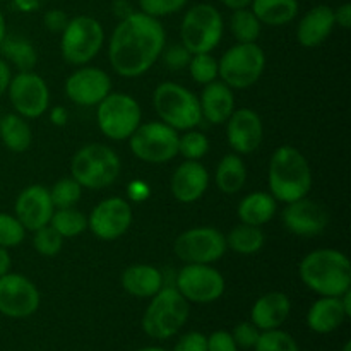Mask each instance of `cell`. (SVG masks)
<instances>
[{
  "label": "cell",
  "mask_w": 351,
  "mask_h": 351,
  "mask_svg": "<svg viewBox=\"0 0 351 351\" xmlns=\"http://www.w3.org/2000/svg\"><path fill=\"white\" fill-rule=\"evenodd\" d=\"M165 45L167 33L156 17L130 12L117 24L110 38V64L122 77H139L156 64Z\"/></svg>",
  "instance_id": "1"
},
{
  "label": "cell",
  "mask_w": 351,
  "mask_h": 351,
  "mask_svg": "<svg viewBox=\"0 0 351 351\" xmlns=\"http://www.w3.org/2000/svg\"><path fill=\"white\" fill-rule=\"evenodd\" d=\"M300 280L321 297H341L351 290V264L336 249H317L302 259Z\"/></svg>",
  "instance_id": "2"
},
{
  "label": "cell",
  "mask_w": 351,
  "mask_h": 351,
  "mask_svg": "<svg viewBox=\"0 0 351 351\" xmlns=\"http://www.w3.org/2000/svg\"><path fill=\"white\" fill-rule=\"evenodd\" d=\"M271 195L278 202H293L307 197L312 189V170L307 158L293 146H281L269 161Z\"/></svg>",
  "instance_id": "3"
},
{
  "label": "cell",
  "mask_w": 351,
  "mask_h": 351,
  "mask_svg": "<svg viewBox=\"0 0 351 351\" xmlns=\"http://www.w3.org/2000/svg\"><path fill=\"white\" fill-rule=\"evenodd\" d=\"M191 307L175 287H163L143 315V329L149 338L168 339L177 335L187 322Z\"/></svg>",
  "instance_id": "4"
},
{
  "label": "cell",
  "mask_w": 351,
  "mask_h": 351,
  "mask_svg": "<svg viewBox=\"0 0 351 351\" xmlns=\"http://www.w3.org/2000/svg\"><path fill=\"white\" fill-rule=\"evenodd\" d=\"M120 158L105 144H88L74 154L71 163L72 178L81 187L101 191L110 187L120 175Z\"/></svg>",
  "instance_id": "5"
},
{
  "label": "cell",
  "mask_w": 351,
  "mask_h": 351,
  "mask_svg": "<svg viewBox=\"0 0 351 351\" xmlns=\"http://www.w3.org/2000/svg\"><path fill=\"white\" fill-rule=\"evenodd\" d=\"M153 106L163 123L175 130H191L201 123L199 98L177 82H161L153 95Z\"/></svg>",
  "instance_id": "6"
},
{
  "label": "cell",
  "mask_w": 351,
  "mask_h": 351,
  "mask_svg": "<svg viewBox=\"0 0 351 351\" xmlns=\"http://www.w3.org/2000/svg\"><path fill=\"white\" fill-rule=\"evenodd\" d=\"M225 31L223 17L211 3H197L184 16L180 26L182 45L195 53H211L219 45Z\"/></svg>",
  "instance_id": "7"
},
{
  "label": "cell",
  "mask_w": 351,
  "mask_h": 351,
  "mask_svg": "<svg viewBox=\"0 0 351 351\" xmlns=\"http://www.w3.org/2000/svg\"><path fill=\"white\" fill-rule=\"evenodd\" d=\"M266 69V53L257 43H239L218 62V75L228 88L247 89L256 84Z\"/></svg>",
  "instance_id": "8"
},
{
  "label": "cell",
  "mask_w": 351,
  "mask_h": 351,
  "mask_svg": "<svg viewBox=\"0 0 351 351\" xmlns=\"http://www.w3.org/2000/svg\"><path fill=\"white\" fill-rule=\"evenodd\" d=\"M105 31L99 21L89 16H77L62 31L60 51L71 65H86L101 51Z\"/></svg>",
  "instance_id": "9"
},
{
  "label": "cell",
  "mask_w": 351,
  "mask_h": 351,
  "mask_svg": "<svg viewBox=\"0 0 351 351\" xmlns=\"http://www.w3.org/2000/svg\"><path fill=\"white\" fill-rule=\"evenodd\" d=\"M96 106L99 130L112 141L129 139L143 120L141 105L125 93H110Z\"/></svg>",
  "instance_id": "10"
},
{
  "label": "cell",
  "mask_w": 351,
  "mask_h": 351,
  "mask_svg": "<svg viewBox=\"0 0 351 351\" xmlns=\"http://www.w3.org/2000/svg\"><path fill=\"white\" fill-rule=\"evenodd\" d=\"M129 146L141 161L163 165L178 154V134L163 122L141 123L129 137Z\"/></svg>",
  "instance_id": "11"
},
{
  "label": "cell",
  "mask_w": 351,
  "mask_h": 351,
  "mask_svg": "<svg viewBox=\"0 0 351 351\" xmlns=\"http://www.w3.org/2000/svg\"><path fill=\"white\" fill-rule=\"evenodd\" d=\"M226 249L225 235L213 226L187 230L173 243L175 256L185 264H213L225 256Z\"/></svg>",
  "instance_id": "12"
},
{
  "label": "cell",
  "mask_w": 351,
  "mask_h": 351,
  "mask_svg": "<svg viewBox=\"0 0 351 351\" xmlns=\"http://www.w3.org/2000/svg\"><path fill=\"white\" fill-rule=\"evenodd\" d=\"M175 288L189 304H213L225 293V278L211 264H185L178 271Z\"/></svg>",
  "instance_id": "13"
},
{
  "label": "cell",
  "mask_w": 351,
  "mask_h": 351,
  "mask_svg": "<svg viewBox=\"0 0 351 351\" xmlns=\"http://www.w3.org/2000/svg\"><path fill=\"white\" fill-rule=\"evenodd\" d=\"M10 105L17 115L24 119H38L47 113L50 106V89L41 75L26 71L10 77L9 88Z\"/></svg>",
  "instance_id": "14"
},
{
  "label": "cell",
  "mask_w": 351,
  "mask_h": 351,
  "mask_svg": "<svg viewBox=\"0 0 351 351\" xmlns=\"http://www.w3.org/2000/svg\"><path fill=\"white\" fill-rule=\"evenodd\" d=\"M40 291L31 280L17 273L0 276V314L10 319H26L40 308Z\"/></svg>",
  "instance_id": "15"
},
{
  "label": "cell",
  "mask_w": 351,
  "mask_h": 351,
  "mask_svg": "<svg viewBox=\"0 0 351 351\" xmlns=\"http://www.w3.org/2000/svg\"><path fill=\"white\" fill-rule=\"evenodd\" d=\"M132 225V206L122 197L103 199L88 216V228L99 240L120 239Z\"/></svg>",
  "instance_id": "16"
},
{
  "label": "cell",
  "mask_w": 351,
  "mask_h": 351,
  "mask_svg": "<svg viewBox=\"0 0 351 351\" xmlns=\"http://www.w3.org/2000/svg\"><path fill=\"white\" fill-rule=\"evenodd\" d=\"M112 93V79L103 69L79 67L65 81V95L79 106H96Z\"/></svg>",
  "instance_id": "17"
},
{
  "label": "cell",
  "mask_w": 351,
  "mask_h": 351,
  "mask_svg": "<svg viewBox=\"0 0 351 351\" xmlns=\"http://www.w3.org/2000/svg\"><path fill=\"white\" fill-rule=\"evenodd\" d=\"M263 136V120L254 110H233L230 119L226 120V139L237 154H250L259 149Z\"/></svg>",
  "instance_id": "18"
},
{
  "label": "cell",
  "mask_w": 351,
  "mask_h": 351,
  "mask_svg": "<svg viewBox=\"0 0 351 351\" xmlns=\"http://www.w3.org/2000/svg\"><path fill=\"white\" fill-rule=\"evenodd\" d=\"M53 211L55 208L50 197V191L38 184L24 189L17 195L16 204H14V213H16L14 216L19 219L24 230H29V232L50 225Z\"/></svg>",
  "instance_id": "19"
},
{
  "label": "cell",
  "mask_w": 351,
  "mask_h": 351,
  "mask_svg": "<svg viewBox=\"0 0 351 351\" xmlns=\"http://www.w3.org/2000/svg\"><path fill=\"white\" fill-rule=\"evenodd\" d=\"M283 225L293 235L315 237L326 230L329 215L319 202L302 197L298 201L288 202L283 209Z\"/></svg>",
  "instance_id": "20"
},
{
  "label": "cell",
  "mask_w": 351,
  "mask_h": 351,
  "mask_svg": "<svg viewBox=\"0 0 351 351\" xmlns=\"http://www.w3.org/2000/svg\"><path fill=\"white\" fill-rule=\"evenodd\" d=\"M171 194L178 202L192 204L206 194L209 187V173L201 161L185 160L171 175Z\"/></svg>",
  "instance_id": "21"
},
{
  "label": "cell",
  "mask_w": 351,
  "mask_h": 351,
  "mask_svg": "<svg viewBox=\"0 0 351 351\" xmlns=\"http://www.w3.org/2000/svg\"><path fill=\"white\" fill-rule=\"evenodd\" d=\"M335 9L317 5L308 10L297 27V40L302 47L314 48L324 43L335 29Z\"/></svg>",
  "instance_id": "22"
},
{
  "label": "cell",
  "mask_w": 351,
  "mask_h": 351,
  "mask_svg": "<svg viewBox=\"0 0 351 351\" xmlns=\"http://www.w3.org/2000/svg\"><path fill=\"white\" fill-rule=\"evenodd\" d=\"M291 311V302L281 291H271L263 295L259 300L254 304L250 312V322L256 326L259 331H271V329H280L283 322L287 321Z\"/></svg>",
  "instance_id": "23"
},
{
  "label": "cell",
  "mask_w": 351,
  "mask_h": 351,
  "mask_svg": "<svg viewBox=\"0 0 351 351\" xmlns=\"http://www.w3.org/2000/svg\"><path fill=\"white\" fill-rule=\"evenodd\" d=\"M199 103H201L202 119L215 125L226 123L235 110V96H233L232 88H228L223 81H213L206 84Z\"/></svg>",
  "instance_id": "24"
},
{
  "label": "cell",
  "mask_w": 351,
  "mask_h": 351,
  "mask_svg": "<svg viewBox=\"0 0 351 351\" xmlns=\"http://www.w3.org/2000/svg\"><path fill=\"white\" fill-rule=\"evenodd\" d=\"M122 287L136 298H151L165 287L163 273L149 264L129 266L122 274Z\"/></svg>",
  "instance_id": "25"
},
{
  "label": "cell",
  "mask_w": 351,
  "mask_h": 351,
  "mask_svg": "<svg viewBox=\"0 0 351 351\" xmlns=\"http://www.w3.org/2000/svg\"><path fill=\"white\" fill-rule=\"evenodd\" d=\"M339 297H321L307 312V326L317 335H329L346 321Z\"/></svg>",
  "instance_id": "26"
},
{
  "label": "cell",
  "mask_w": 351,
  "mask_h": 351,
  "mask_svg": "<svg viewBox=\"0 0 351 351\" xmlns=\"http://www.w3.org/2000/svg\"><path fill=\"white\" fill-rule=\"evenodd\" d=\"M278 211V201L269 192H252L240 201L237 215L245 225L263 226L274 218Z\"/></svg>",
  "instance_id": "27"
},
{
  "label": "cell",
  "mask_w": 351,
  "mask_h": 351,
  "mask_svg": "<svg viewBox=\"0 0 351 351\" xmlns=\"http://www.w3.org/2000/svg\"><path fill=\"white\" fill-rule=\"evenodd\" d=\"M0 141L12 153H24L33 143L29 123L17 113H7L0 117Z\"/></svg>",
  "instance_id": "28"
},
{
  "label": "cell",
  "mask_w": 351,
  "mask_h": 351,
  "mask_svg": "<svg viewBox=\"0 0 351 351\" xmlns=\"http://www.w3.org/2000/svg\"><path fill=\"white\" fill-rule=\"evenodd\" d=\"M250 5L261 24L274 27L291 23L298 14L297 0H252Z\"/></svg>",
  "instance_id": "29"
},
{
  "label": "cell",
  "mask_w": 351,
  "mask_h": 351,
  "mask_svg": "<svg viewBox=\"0 0 351 351\" xmlns=\"http://www.w3.org/2000/svg\"><path fill=\"white\" fill-rule=\"evenodd\" d=\"M216 185L223 194H237L243 189L247 182L245 163L239 154H225L218 163L215 175Z\"/></svg>",
  "instance_id": "30"
},
{
  "label": "cell",
  "mask_w": 351,
  "mask_h": 351,
  "mask_svg": "<svg viewBox=\"0 0 351 351\" xmlns=\"http://www.w3.org/2000/svg\"><path fill=\"white\" fill-rule=\"evenodd\" d=\"M226 239V247L233 252L242 254V256H250V254L259 252L266 243V235L261 230V226L252 225H237L235 228L230 230Z\"/></svg>",
  "instance_id": "31"
},
{
  "label": "cell",
  "mask_w": 351,
  "mask_h": 351,
  "mask_svg": "<svg viewBox=\"0 0 351 351\" xmlns=\"http://www.w3.org/2000/svg\"><path fill=\"white\" fill-rule=\"evenodd\" d=\"M0 51L21 72L31 71L38 62V55L34 47L29 41L23 40V38L5 36L2 43H0Z\"/></svg>",
  "instance_id": "32"
},
{
  "label": "cell",
  "mask_w": 351,
  "mask_h": 351,
  "mask_svg": "<svg viewBox=\"0 0 351 351\" xmlns=\"http://www.w3.org/2000/svg\"><path fill=\"white\" fill-rule=\"evenodd\" d=\"M50 225L60 233L64 239H74L88 230V216L75 208H64L53 211Z\"/></svg>",
  "instance_id": "33"
},
{
  "label": "cell",
  "mask_w": 351,
  "mask_h": 351,
  "mask_svg": "<svg viewBox=\"0 0 351 351\" xmlns=\"http://www.w3.org/2000/svg\"><path fill=\"white\" fill-rule=\"evenodd\" d=\"M261 26L263 24L247 7L233 10L232 17H230V29L239 43H256L261 34Z\"/></svg>",
  "instance_id": "34"
},
{
  "label": "cell",
  "mask_w": 351,
  "mask_h": 351,
  "mask_svg": "<svg viewBox=\"0 0 351 351\" xmlns=\"http://www.w3.org/2000/svg\"><path fill=\"white\" fill-rule=\"evenodd\" d=\"M209 139L199 130H185L184 136H178V154L185 160L199 161L208 154Z\"/></svg>",
  "instance_id": "35"
},
{
  "label": "cell",
  "mask_w": 351,
  "mask_h": 351,
  "mask_svg": "<svg viewBox=\"0 0 351 351\" xmlns=\"http://www.w3.org/2000/svg\"><path fill=\"white\" fill-rule=\"evenodd\" d=\"M82 195V187L74 178H62L53 187L50 189V197L53 202V208H74Z\"/></svg>",
  "instance_id": "36"
},
{
  "label": "cell",
  "mask_w": 351,
  "mask_h": 351,
  "mask_svg": "<svg viewBox=\"0 0 351 351\" xmlns=\"http://www.w3.org/2000/svg\"><path fill=\"white\" fill-rule=\"evenodd\" d=\"M189 72L197 84H209L218 77V60L211 53H195L189 62Z\"/></svg>",
  "instance_id": "37"
},
{
  "label": "cell",
  "mask_w": 351,
  "mask_h": 351,
  "mask_svg": "<svg viewBox=\"0 0 351 351\" xmlns=\"http://www.w3.org/2000/svg\"><path fill=\"white\" fill-rule=\"evenodd\" d=\"M33 247L38 254L45 257H55L62 250L64 245V237L57 232L51 225H45L41 228L34 230Z\"/></svg>",
  "instance_id": "38"
},
{
  "label": "cell",
  "mask_w": 351,
  "mask_h": 351,
  "mask_svg": "<svg viewBox=\"0 0 351 351\" xmlns=\"http://www.w3.org/2000/svg\"><path fill=\"white\" fill-rule=\"evenodd\" d=\"M254 350L256 351H300L297 341L293 339V336L281 331V329H271V331L261 332Z\"/></svg>",
  "instance_id": "39"
},
{
  "label": "cell",
  "mask_w": 351,
  "mask_h": 351,
  "mask_svg": "<svg viewBox=\"0 0 351 351\" xmlns=\"http://www.w3.org/2000/svg\"><path fill=\"white\" fill-rule=\"evenodd\" d=\"M26 237V230L21 225L19 219L7 213H0V247L12 249L23 243Z\"/></svg>",
  "instance_id": "40"
},
{
  "label": "cell",
  "mask_w": 351,
  "mask_h": 351,
  "mask_svg": "<svg viewBox=\"0 0 351 351\" xmlns=\"http://www.w3.org/2000/svg\"><path fill=\"white\" fill-rule=\"evenodd\" d=\"M187 0H139L141 12L151 17H165L182 10Z\"/></svg>",
  "instance_id": "41"
},
{
  "label": "cell",
  "mask_w": 351,
  "mask_h": 351,
  "mask_svg": "<svg viewBox=\"0 0 351 351\" xmlns=\"http://www.w3.org/2000/svg\"><path fill=\"white\" fill-rule=\"evenodd\" d=\"M161 55H163L165 65H167L170 71H182V69H185L189 65V62H191V57H192L191 51H189L182 43L171 45V47L163 48Z\"/></svg>",
  "instance_id": "42"
},
{
  "label": "cell",
  "mask_w": 351,
  "mask_h": 351,
  "mask_svg": "<svg viewBox=\"0 0 351 351\" xmlns=\"http://www.w3.org/2000/svg\"><path fill=\"white\" fill-rule=\"evenodd\" d=\"M233 341L239 348L242 350H252L256 346L257 339H259L261 331L252 324V322H242V324L235 326L232 332Z\"/></svg>",
  "instance_id": "43"
},
{
  "label": "cell",
  "mask_w": 351,
  "mask_h": 351,
  "mask_svg": "<svg viewBox=\"0 0 351 351\" xmlns=\"http://www.w3.org/2000/svg\"><path fill=\"white\" fill-rule=\"evenodd\" d=\"M173 351H208V336L197 331L187 332L178 339Z\"/></svg>",
  "instance_id": "44"
},
{
  "label": "cell",
  "mask_w": 351,
  "mask_h": 351,
  "mask_svg": "<svg viewBox=\"0 0 351 351\" xmlns=\"http://www.w3.org/2000/svg\"><path fill=\"white\" fill-rule=\"evenodd\" d=\"M208 351H239V346L233 341L232 332L215 331L208 336Z\"/></svg>",
  "instance_id": "45"
},
{
  "label": "cell",
  "mask_w": 351,
  "mask_h": 351,
  "mask_svg": "<svg viewBox=\"0 0 351 351\" xmlns=\"http://www.w3.org/2000/svg\"><path fill=\"white\" fill-rule=\"evenodd\" d=\"M43 23L47 26V29L53 31V33H62L64 27L67 26L69 19H67V14L62 12V10L53 9V10H48L43 17Z\"/></svg>",
  "instance_id": "46"
},
{
  "label": "cell",
  "mask_w": 351,
  "mask_h": 351,
  "mask_svg": "<svg viewBox=\"0 0 351 351\" xmlns=\"http://www.w3.org/2000/svg\"><path fill=\"white\" fill-rule=\"evenodd\" d=\"M129 197L132 202H143L144 199L149 197V185L141 180L132 182L129 185Z\"/></svg>",
  "instance_id": "47"
},
{
  "label": "cell",
  "mask_w": 351,
  "mask_h": 351,
  "mask_svg": "<svg viewBox=\"0 0 351 351\" xmlns=\"http://www.w3.org/2000/svg\"><path fill=\"white\" fill-rule=\"evenodd\" d=\"M335 23L343 29L351 27V3H343L335 10Z\"/></svg>",
  "instance_id": "48"
},
{
  "label": "cell",
  "mask_w": 351,
  "mask_h": 351,
  "mask_svg": "<svg viewBox=\"0 0 351 351\" xmlns=\"http://www.w3.org/2000/svg\"><path fill=\"white\" fill-rule=\"evenodd\" d=\"M10 77H12V72H10L9 64L0 58V98H2V96L7 93Z\"/></svg>",
  "instance_id": "49"
},
{
  "label": "cell",
  "mask_w": 351,
  "mask_h": 351,
  "mask_svg": "<svg viewBox=\"0 0 351 351\" xmlns=\"http://www.w3.org/2000/svg\"><path fill=\"white\" fill-rule=\"evenodd\" d=\"M50 120L53 125L64 127L69 120L67 110H65L64 106H53V108L50 110Z\"/></svg>",
  "instance_id": "50"
},
{
  "label": "cell",
  "mask_w": 351,
  "mask_h": 351,
  "mask_svg": "<svg viewBox=\"0 0 351 351\" xmlns=\"http://www.w3.org/2000/svg\"><path fill=\"white\" fill-rule=\"evenodd\" d=\"M10 266H12V259H10L9 249L0 247V276L10 273Z\"/></svg>",
  "instance_id": "51"
},
{
  "label": "cell",
  "mask_w": 351,
  "mask_h": 351,
  "mask_svg": "<svg viewBox=\"0 0 351 351\" xmlns=\"http://www.w3.org/2000/svg\"><path fill=\"white\" fill-rule=\"evenodd\" d=\"M219 2L225 3L226 7H230V9L237 10V9H243V7L250 5L252 0H219Z\"/></svg>",
  "instance_id": "52"
},
{
  "label": "cell",
  "mask_w": 351,
  "mask_h": 351,
  "mask_svg": "<svg viewBox=\"0 0 351 351\" xmlns=\"http://www.w3.org/2000/svg\"><path fill=\"white\" fill-rule=\"evenodd\" d=\"M339 300H341L343 308H345L346 317H351V290L345 291V293H343L341 297H339Z\"/></svg>",
  "instance_id": "53"
},
{
  "label": "cell",
  "mask_w": 351,
  "mask_h": 351,
  "mask_svg": "<svg viewBox=\"0 0 351 351\" xmlns=\"http://www.w3.org/2000/svg\"><path fill=\"white\" fill-rule=\"evenodd\" d=\"M7 36V24H5V17H3L2 10H0V43L3 41V38Z\"/></svg>",
  "instance_id": "54"
},
{
  "label": "cell",
  "mask_w": 351,
  "mask_h": 351,
  "mask_svg": "<svg viewBox=\"0 0 351 351\" xmlns=\"http://www.w3.org/2000/svg\"><path fill=\"white\" fill-rule=\"evenodd\" d=\"M137 351H168V350L158 348V346H149V348H143V350H137Z\"/></svg>",
  "instance_id": "55"
},
{
  "label": "cell",
  "mask_w": 351,
  "mask_h": 351,
  "mask_svg": "<svg viewBox=\"0 0 351 351\" xmlns=\"http://www.w3.org/2000/svg\"><path fill=\"white\" fill-rule=\"evenodd\" d=\"M341 351H351V341H346L345 346H343Z\"/></svg>",
  "instance_id": "56"
}]
</instances>
